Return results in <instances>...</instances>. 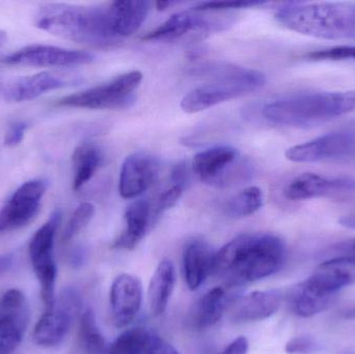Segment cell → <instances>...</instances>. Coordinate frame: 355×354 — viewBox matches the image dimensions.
<instances>
[{
    "label": "cell",
    "instance_id": "cell-15",
    "mask_svg": "<svg viewBox=\"0 0 355 354\" xmlns=\"http://www.w3.org/2000/svg\"><path fill=\"white\" fill-rule=\"evenodd\" d=\"M110 299L114 326L119 328H126L141 310L143 303L141 281L132 274H120L112 282Z\"/></svg>",
    "mask_w": 355,
    "mask_h": 354
},
{
    "label": "cell",
    "instance_id": "cell-44",
    "mask_svg": "<svg viewBox=\"0 0 355 354\" xmlns=\"http://www.w3.org/2000/svg\"><path fill=\"white\" fill-rule=\"evenodd\" d=\"M342 317L345 318V319H355V307L343 311Z\"/></svg>",
    "mask_w": 355,
    "mask_h": 354
},
{
    "label": "cell",
    "instance_id": "cell-20",
    "mask_svg": "<svg viewBox=\"0 0 355 354\" xmlns=\"http://www.w3.org/2000/svg\"><path fill=\"white\" fill-rule=\"evenodd\" d=\"M153 209L147 200H137L125 212V230L114 240L112 247L120 249H135L147 234L153 220Z\"/></svg>",
    "mask_w": 355,
    "mask_h": 354
},
{
    "label": "cell",
    "instance_id": "cell-32",
    "mask_svg": "<svg viewBox=\"0 0 355 354\" xmlns=\"http://www.w3.org/2000/svg\"><path fill=\"white\" fill-rule=\"evenodd\" d=\"M139 354H181L168 341L148 330Z\"/></svg>",
    "mask_w": 355,
    "mask_h": 354
},
{
    "label": "cell",
    "instance_id": "cell-29",
    "mask_svg": "<svg viewBox=\"0 0 355 354\" xmlns=\"http://www.w3.org/2000/svg\"><path fill=\"white\" fill-rule=\"evenodd\" d=\"M148 330L143 328L125 330L107 347L105 354H139Z\"/></svg>",
    "mask_w": 355,
    "mask_h": 354
},
{
    "label": "cell",
    "instance_id": "cell-5",
    "mask_svg": "<svg viewBox=\"0 0 355 354\" xmlns=\"http://www.w3.org/2000/svg\"><path fill=\"white\" fill-rule=\"evenodd\" d=\"M198 74L208 75L213 80L184 96L180 106L186 114H196L237 99L266 85V77L260 71L229 64L202 67Z\"/></svg>",
    "mask_w": 355,
    "mask_h": 354
},
{
    "label": "cell",
    "instance_id": "cell-34",
    "mask_svg": "<svg viewBox=\"0 0 355 354\" xmlns=\"http://www.w3.org/2000/svg\"><path fill=\"white\" fill-rule=\"evenodd\" d=\"M313 60H355V46H338L309 54Z\"/></svg>",
    "mask_w": 355,
    "mask_h": 354
},
{
    "label": "cell",
    "instance_id": "cell-25",
    "mask_svg": "<svg viewBox=\"0 0 355 354\" xmlns=\"http://www.w3.org/2000/svg\"><path fill=\"white\" fill-rule=\"evenodd\" d=\"M335 299V297H324L314 292L302 282L290 293L289 303L296 316L310 318L329 309Z\"/></svg>",
    "mask_w": 355,
    "mask_h": 354
},
{
    "label": "cell",
    "instance_id": "cell-7",
    "mask_svg": "<svg viewBox=\"0 0 355 354\" xmlns=\"http://www.w3.org/2000/svg\"><path fill=\"white\" fill-rule=\"evenodd\" d=\"M60 220L62 213L60 210H55L47 222L33 234L28 245L31 266L41 287L45 309L52 307L55 301L58 267L54 258V245Z\"/></svg>",
    "mask_w": 355,
    "mask_h": 354
},
{
    "label": "cell",
    "instance_id": "cell-41",
    "mask_svg": "<svg viewBox=\"0 0 355 354\" xmlns=\"http://www.w3.org/2000/svg\"><path fill=\"white\" fill-rule=\"evenodd\" d=\"M14 263V256L12 254H2L0 255V276L10 269Z\"/></svg>",
    "mask_w": 355,
    "mask_h": 354
},
{
    "label": "cell",
    "instance_id": "cell-4",
    "mask_svg": "<svg viewBox=\"0 0 355 354\" xmlns=\"http://www.w3.org/2000/svg\"><path fill=\"white\" fill-rule=\"evenodd\" d=\"M275 19L290 30L324 39H355V3L284 4Z\"/></svg>",
    "mask_w": 355,
    "mask_h": 354
},
{
    "label": "cell",
    "instance_id": "cell-24",
    "mask_svg": "<svg viewBox=\"0 0 355 354\" xmlns=\"http://www.w3.org/2000/svg\"><path fill=\"white\" fill-rule=\"evenodd\" d=\"M74 179L73 189L79 191L85 186L101 166L103 156L101 150L93 143H83L75 149L72 156Z\"/></svg>",
    "mask_w": 355,
    "mask_h": 354
},
{
    "label": "cell",
    "instance_id": "cell-2",
    "mask_svg": "<svg viewBox=\"0 0 355 354\" xmlns=\"http://www.w3.org/2000/svg\"><path fill=\"white\" fill-rule=\"evenodd\" d=\"M35 23L51 35L94 47H112L121 42L114 35L110 3L45 4L37 10Z\"/></svg>",
    "mask_w": 355,
    "mask_h": 354
},
{
    "label": "cell",
    "instance_id": "cell-11",
    "mask_svg": "<svg viewBox=\"0 0 355 354\" xmlns=\"http://www.w3.org/2000/svg\"><path fill=\"white\" fill-rule=\"evenodd\" d=\"M355 154V133L342 130L327 133L286 151L288 160L296 163L344 159Z\"/></svg>",
    "mask_w": 355,
    "mask_h": 354
},
{
    "label": "cell",
    "instance_id": "cell-33",
    "mask_svg": "<svg viewBox=\"0 0 355 354\" xmlns=\"http://www.w3.org/2000/svg\"><path fill=\"white\" fill-rule=\"evenodd\" d=\"M184 189H185V186L171 183V186L164 189V193L158 197L157 205H156L155 210H153L154 218H158L160 214L164 213L166 210L174 207L179 200L181 199Z\"/></svg>",
    "mask_w": 355,
    "mask_h": 354
},
{
    "label": "cell",
    "instance_id": "cell-6",
    "mask_svg": "<svg viewBox=\"0 0 355 354\" xmlns=\"http://www.w3.org/2000/svg\"><path fill=\"white\" fill-rule=\"evenodd\" d=\"M141 81L143 73L131 71L118 75L108 82L64 96L56 104L62 107L85 109H119L128 107L135 102V93Z\"/></svg>",
    "mask_w": 355,
    "mask_h": 354
},
{
    "label": "cell",
    "instance_id": "cell-22",
    "mask_svg": "<svg viewBox=\"0 0 355 354\" xmlns=\"http://www.w3.org/2000/svg\"><path fill=\"white\" fill-rule=\"evenodd\" d=\"M176 284V269L170 259H162L156 267L148 288V303L153 316L166 312Z\"/></svg>",
    "mask_w": 355,
    "mask_h": 354
},
{
    "label": "cell",
    "instance_id": "cell-1",
    "mask_svg": "<svg viewBox=\"0 0 355 354\" xmlns=\"http://www.w3.org/2000/svg\"><path fill=\"white\" fill-rule=\"evenodd\" d=\"M285 242L267 233L244 234L215 253L213 272L234 285L256 282L268 278L283 267Z\"/></svg>",
    "mask_w": 355,
    "mask_h": 354
},
{
    "label": "cell",
    "instance_id": "cell-42",
    "mask_svg": "<svg viewBox=\"0 0 355 354\" xmlns=\"http://www.w3.org/2000/svg\"><path fill=\"white\" fill-rule=\"evenodd\" d=\"M339 222L345 228L354 229L355 230V214L354 215L343 216V218H340Z\"/></svg>",
    "mask_w": 355,
    "mask_h": 354
},
{
    "label": "cell",
    "instance_id": "cell-3",
    "mask_svg": "<svg viewBox=\"0 0 355 354\" xmlns=\"http://www.w3.org/2000/svg\"><path fill=\"white\" fill-rule=\"evenodd\" d=\"M355 112V89L310 91L270 102L263 116L279 126L309 128Z\"/></svg>",
    "mask_w": 355,
    "mask_h": 354
},
{
    "label": "cell",
    "instance_id": "cell-23",
    "mask_svg": "<svg viewBox=\"0 0 355 354\" xmlns=\"http://www.w3.org/2000/svg\"><path fill=\"white\" fill-rule=\"evenodd\" d=\"M227 306L225 289L223 287L211 289L194 303L190 312V326L196 330L212 328L223 317Z\"/></svg>",
    "mask_w": 355,
    "mask_h": 354
},
{
    "label": "cell",
    "instance_id": "cell-9",
    "mask_svg": "<svg viewBox=\"0 0 355 354\" xmlns=\"http://www.w3.org/2000/svg\"><path fill=\"white\" fill-rule=\"evenodd\" d=\"M80 310V299L73 289H67L52 307L45 309L33 330L35 344L46 348L58 346L66 338L75 316Z\"/></svg>",
    "mask_w": 355,
    "mask_h": 354
},
{
    "label": "cell",
    "instance_id": "cell-21",
    "mask_svg": "<svg viewBox=\"0 0 355 354\" xmlns=\"http://www.w3.org/2000/svg\"><path fill=\"white\" fill-rule=\"evenodd\" d=\"M150 3L139 0H119L110 2L114 35L120 41L130 37L139 30L149 14Z\"/></svg>",
    "mask_w": 355,
    "mask_h": 354
},
{
    "label": "cell",
    "instance_id": "cell-35",
    "mask_svg": "<svg viewBox=\"0 0 355 354\" xmlns=\"http://www.w3.org/2000/svg\"><path fill=\"white\" fill-rule=\"evenodd\" d=\"M261 1H212L200 2L194 6L196 12H225L229 10H240V8H254L262 6Z\"/></svg>",
    "mask_w": 355,
    "mask_h": 354
},
{
    "label": "cell",
    "instance_id": "cell-27",
    "mask_svg": "<svg viewBox=\"0 0 355 354\" xmlns=\"http://www.w3.org/2000/svg\"><path fill=\"white\" fill-rule=\"evenodd\" d=\"M264 203V195L259 187L250 186L232 197L225 206L227 213L234 218H246L256 213Z\"/></svg>",
    "mask_w": 355,
    "mask_h": 354
},
{
    "label": "cell",
    "instance_id": "cell-12",
    "mask_svg": "<svg viewBox=\"0 0 355 354\" xmlns=\"http://www.w3.org/2000/svg\"><path fill=\"white\" fill-rule=\"evenodd\" d=\"M95 60L93 54L79 50L66 49L58 46L35 45L21 48L10 55L2 58L1 62L10 66L27 67H74L91 64Z\"/></svg>",
    "mask_w": 355,
    "mask_h": 354
},
{
    "label": "cell",
    "instance_id": "cell-40",
    "mask_svg": "<svg viewBox=\"0 0 355 354\" xmlns=\"http://www.w3.org/2000/svg\"><path fill=\"white\" fill-rule=\"evenodd\" d=\"M248 341L245 337H239L230 343L220 354H248Z\"/></svg>",
    "mask_w": 355,
    "mask_h": 354
},
{
    "label": "cell",
    "instance_id": "cell-18",
    "mask_svg": "<svg viewBox=\"0 0 355 354\" xmlns=\"http://www.w3.org/2000/svg\"><path fill=\"white\" fill-rule=\"evenodd\" d=\"M67 82L51 73L42 72L21 77L6 87L4 99L12 103L31 101L49 91L66 87Z\"/></svg>",
    "mask_w": 355,
    "mask_h": 354
},
{
    "label": "cell",
    "instance_id": "cell-19",
    "mask_svg": "<svg viewBox=\"0 0 355 354\" xmlns=\"http://www.w3.org/2000/svg\"><path fill=\"white\" fill-rule=\"evenodd\" d=\"M239 158V151L235 148L218 145L196 154L192 166L200 180L213 186Z\"/></svg>",
    "mask_w": 355,
    "mask_h": 354
},
{
    "label": "cell",
    "instance_id": "cell-45",
    "mask_svg": "<svg viewBox=\"0 0 355 354\" xmlns=\"http://www.w3.org/2000/svg\"><path fill=\"white\" fill-rule=\"evenodd\" d=\"M6 41H8V37H6V31L0 29V49L6 45Z\"/></svg>",
    "mask_w": 355,
    "mask_h": 354
},
{
    "label": "cell",
    "instance_id": "cell-14",
    "mask_svg": "<svg viewBox=\"0 0 355 354\" xmlns=\"http://www.w3.org/2000/svg\"><path fill=\"white\" fill-rule=\"evenodd\" d=\"M354 191L355 179L352 177L329 178L315 172H304L287 185L284 195L289 201H304L343 195Z\"/></svg>",
    "mask_w": 355,
    "mask_h": 354
},
{
    "label": "cell",
    "instance_id": "cell-37",
    "mask_svg": "<svg viewBox=\"0 0 355 354\" xmlns=\"http://www.w3.org/2000/svg\"><path fill=\"white\" fill-rule=\"evenodd\" d=\"M27 128H28V125L25 122H17L10 125L4 135V145L8 148H15L20 145L24 139Z\"/></svg>",
    "mask_w": 355,
    "mask_h": 354
},
{
    "label": "cell",
    "instance_id": "cell-10",
    "mask_svg": "<svg viewBox=\"0 0 355 354\" xmlns=\"http://www.w3.org/2000/svg\"><path fill=\"white\" fill-rule=\"evenodd\" d=\"M47 187L44 179H33L20 185L0 209V234L31 224L39 213Z\"/></svg>",
    "mask_w": 355,
    "mask_h": 354
},
{
    "label": "cell",
    "instance_id": "cell-43",
    "mask_svg": "<svg viewBox=\"0 0 355 354\" xmlns=\"http://www.w3.org/2000/svg\"><path fill=\"white\" fill-rule=\"evenodd\" d=\"M179 3V1H173V0H166V1H157L156 2V8H157L158 10H168V8H172V6H176V4Z\"/></svg>",
    "mask_w": 355,
    "mask_h": 354
},
{
    "label": "cell",
    "instance_id": "cell-8",
    "mask_svg": "<svg viewBox=\"0 0 355 354\" xmlns=\"http://www.w3.org/2000/svg\"><path fill=\"white\" fill-rule=\"evenodd\" d=\"M180 12L171 16L159 26L146 33L143 39L154 42H175L180 39H202L215 33L229 28L234 23L227 15L217 16V12Z\"/></svg>",
    "mask_w": 355,
    "mask_h": 354
},
{
    "label": "cell",
    "instance_id": "cell-26",
    "mask_svg": "<svg viewBox=\"0 0 355 354\" xmlns=\"http://www.w3.org/2000/svg\"><path fill=\"white\" fill-rule=\"evenodd\" d=\"M79 339L83 351L87 354H105V339L98 326L95 314L92 310L83 312L79 328Z\"/></svg>",
    "mask_w": 355,
    "mask_h": 354
},
{
    "label": "cell",
    "instance_id": "cell-38",
    "mask_svg": "<svg viewBox=\"0 0 355 354\" xmlns=\"http://www.w3.org/2000/svg\"><path fill=\"white\" fill-rule=\"evenodd\" d=\"M329 254L331 256V259L347 258L355 260V238L334 245L329 249Z\"/></svg>",
    "mask_w": 355,
    "mask_h": 354
},
{
    "label": "cell",
    "instance_id": "cell-17",
    "mask_svg": "<svg viewBox=\"0 0 355 354\" xmlns=\"http://www.w3.org/2000/svg\"><path fill=\"white\" fill-rule=\"evenodd\" d=\"M214 258L215 253L206 241L193 239L187 243L183 253V274L190 290L200 288L213 272Z\"/></svg>",
    "mask_w": 355,
    "mask_h": 354
},
{
    "label": "cell",
    "instance_id": "cell-13",
    "mask_svg": "<svg viewBox=\"0 0 355 354\" xmlns=\"http://www.w3.org/2000/svg\"><path fill=\"white\" fill-rule=\"evenodd\" d=\"M160 162L147 152H135L124 160L121 168L119 191L124 199H135L157 181Z\"/></svg>",
    "mask_w": 355,
    "mask_h": 354
},
{
    "label": "cell",
    "instance_id": "cell-30",
    "mask_svg": "<svg viewBox=\"0 0 355 354\" xmlns=\"http://www.w3.org/2000/svg\"><path fill=\"white\" fill-rule=\"evenodd\" d=\"M27 324L10 318L0 317V353H12L22 342Z\"/></svg>",
    "mask_w": 355,
    "mask_h": 354
},
{
    "label": "cell",
    "instance_id": "cell-28",
    "mask_svg": "<svg viewBox=\"0 0 355 354\" xmlns=\"http://www.w3.org/2000/svg\"><path fill=\"white\" fill-rule=\"evenodd\" d=\"M0 317L10 318L22 324H28L29 308L24 293L12 288L0 297Z\"/></svg>",
    "mask_w": 355,
    "mask_h": 354
},
{
    "label": "cell",
    "instance_id": "cell-31",
    "mask_svg": "<svg viewBox=\"0 0 355 354\" xmlns=\"http://www.w3.org/2000/svg\"><path fill=\"white\" fill-rule=\"evenodd\" d=\"M95 214V207L91 203H83L75 210L64 230V240L69 241L79 234L91 222Z\"/></svg>",
    "mask_w": 355,
    "mask_h": 354
},
{
    "label": "cell",
    "instance_id": "cell-16",
    "mask_svg": "<svg viewBox=\"0 0 355 354\" xmlns=\"http://www.w3.org/2000/svg\"><path fill=\"white\" fill-rule=\"evenodd\" d=\"M283 295L279 290L254 291L240 297L232 308L235 322H252L267 319L279 311Z\"/></svg>",
    "mask_w": 355,
    "mask_h": 354
},
{
    "label": "cell",
    "instance_id": "cell-39",
    "mask_svg": "<svg viewBox=\"0 0 355 354\" xmlns=\"http://www.w3.org/2000/svg\"><path fill=\"white\" fill-rule=\"evenodd\" d=\"M187 178L188 170L185 162L180 161L173 166L172 172H171V183H175V184H179L186 187Z\"/></svg>",
    "mask_w": 355,
    "mask_h": 354
},
{
    "label": "cell",
    "instance_id": "cell-36",
    "mask_svg": "<svg viewBox=\"0 0 355 354\" xmlns=\"http://www.w3.org/2000/svg\"><path fill=\"white\" fill-rule=\"evenodd\" d=\"M318 344L310 337H296L286 344V353L289 354L310 353L316 351Z\"/></svg>",
    "mask_w": 355,
    "mask_h": 354
}]
</instances>
